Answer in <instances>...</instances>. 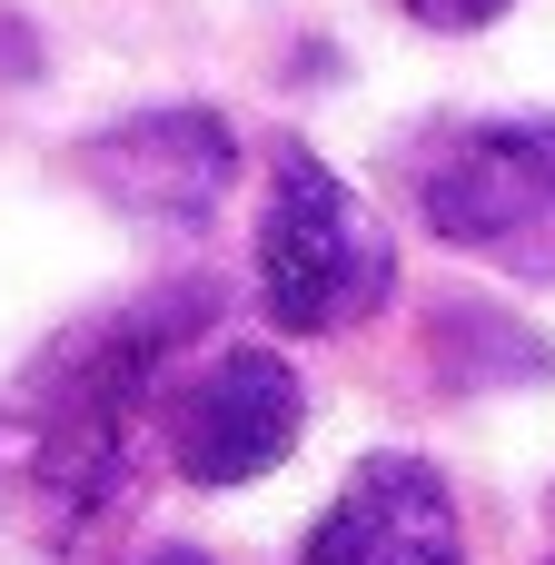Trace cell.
I'll use <instances>...</instances> for the list:
<instances>
[{
	"instance_id": "cell-6",
	"label": "cell",
	"mask_w": 555,
	"mask_h": 565,
	"mask_svg": "<svg viewBox=\"0 0 555 565\" xmlns=\"http://www.w3.org/2000/svg\"><path fill=\"white\" fill-rule=\"evenodd\" d=\"M497 10H516V0H407V20H427V30H487Z\"/></svg>"
},
{
	"instance_id": "cell-4",
	"label": "cell",
	"mask_w": 555,
	"mask_h": 565,
	"mask_svg": "<svg viewBox=\"0 0 555 565\" xmlns=\"http://www.w3.org/2000/svg\"><path fill=\"white\" fill-rule=\"evenodd\" d=\"M298 565H467L447 477L427 457H397V447L357 457Z\"/></svg>"
},
{
	"instance_id": "cell-1",
	"label": "cell",
	"mask_w": 555,
	"mask_h": 565,
	"mask_svg": "<svg viewBox=\"0 0 555 565\" xmlns=\"http://www.w3.org/2000/svg\"><path fill=\"white\" fill-rule=\"evenodd\" d=\"M397 288V238L387 218L318 159V149H278L268 169V209H258V308L288 338H338L357 318H377Z\"/></svg>"
},
{
	"instance_id": "cell-7",
	"label": "cell",
	"mask_w": 555,
	"mask_h": 565,
	"mask_svg": "<svg viewBox=\"0 0 555 565\" xmlns=\"http://www.w3.org/2000/svg\"><path fill=\"white\" fill-rule=\"evenodd\" d=\"M149 565H209V556H199V546H169V556H149Z\"/></svg>"
},
{
	"instance_id": "cell-3",
	"label": "cell",
	"mask_w": 555,
	"mask_h": 565,
	"mask_svg": "<svg viewBox=\"0 0 555 565\" xmlns=\"http://www.w3.org/2000/svg\"><path fill=\"white\" fill-rule=\"evenodd\" d=\"M308 427V387L278 348H218L179 397H169V467L189 487H258L288 467Z\"/></svg>"
},
{
	"instance_id": "cell-5",
	"label": "cell",
	"mask_w": 555,
	"mask_h": 565,
	"mask_svg": "<svg viewBox=\"0 0 555 565\" xmlns=\"http://www.w3.org/2000/svg\"><path fill=\"white\" fill-rule=\"evenodd\" d=\"M79 169H89L129 218H209V209L228 199L238 149H228V129H218L209 109H149V119L89 139Z\"/></svg>"
},
{
	"instance_id": "cell-2",
	"label": "cell",
	"mask_w": 555,
	"mask_h": 565,
	"mask_svg": "<svg viewBox=\"0 0 555 565\" xmlns=\"http://www.w3.org/2000/svg\"><path fill=\"white\" fill-rule=\"evenodd\" d=\"M407 189L447 248H467L506 278H555V119L437 129L407 159Z\"/></svg>"
},
{
	"instance_id": "cell-8",
	"label": "cell",
	"mask_w": 555,
	"mask_h": 565,
	"mask_svg": "<svg viewBox=\"0 0 555 565\" xmlns=\"http://www.w3.org/2000/svg\"><path fill=\"white\" fill-rule=\"evenodd\" d=\"M546 565H555V556H546Z\"/></svg>"
}]
</instances>
